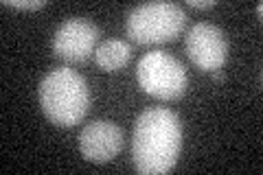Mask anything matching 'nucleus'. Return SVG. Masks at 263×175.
Returning a JSON list of instances; mask_svg holds the SVG:
<instances>
[{"label":"nucleus","instance_id":"9d476101","mask_svg":"<svg viewBox=\"0 0 263 175\" xmlns=\"http://www.w3.org/2000/svg\"><path fill=\"white\" fill-rule=\"evenodd\" d=\"M186 5L193 9H211V7H215V0H189Z\"/></svg>","mask_w":263,"mask_h":175},{"label":"nucleus","instance_id":"20e7f679","mask_svg":"<svg viewBox=\"0 0 263 175\" xmlns=\"http://www.w3.org/2000/svg\"><path fill=\"white\" fill-rule=\"evenodd\" d=\"M136 79L143 92L160 101H176L189 86L184 66L164 51H149L143 55L136 66Z\"/></svg>","mask_w":263,"mask_h":175},{"label":"nucleus","instance_id":"f257e3e1","mask_svg":"<svg viewBox=\"0 0 263 175\" xmlns=\"http://www.w3.org/2000/svg\"><path fill=\"white\" fill-rule=\"evenodd\" d=\"M182 149V125L167 107H152L136 119L132 138V160L138 173H169Z\"/></svg>","mask_w":263,"mask_h":175},{"label":"nucleus","instance_id":"6e6552de","mask_svg":"<svg viewBox=\"0 0 263 175\" xmlns=\"http://www.w3.org/2000/svg\"><path fill=\"white\" fill-rule=\"evenodd\" d=\"M129 60H132V46L123 40H108L103 44H99L95 51V62L105 72L121 70L123 66L129 64Z\"/></svg>","mask_w":263,"mask_h":175},{"label":"nucleus","instance_id":"7ed1b4c3","mask_svg":"<svg viewBox=\"0 0 263 175\" xmlns=\"http://www.w3.org/2000/svg\"><path fill=\"white\" fill-rule=\"evenodd\" d=\"M186 11L178 3H143L127 13V35L136 44H164L184 31Z\"/></svg>","mask_w":263,"mask_h":175},{"label":"nucleus","instance_id":"9b49d317","mask_svg":"<svg viewBox=\"0 0 263 175\" xmlns=\"http://www.w3.org/2000/svg\"><path fill=\"white\" fill-rule=\"evenodd\" d=\"M213 79H215V81H221V79H224V74H221V70H213Z\"/></svg>","mask_w":263,"mask_h":175},{"label":"nucleus","instance_id":"423d86ee","mask_svg":"<svg viewBox=\"0 0 263 175\" xmlns=\"http://www.w3.org/2000/svg\"><path fill=\"white\" fill-rule=\"evenodd\" d=\"M184 48L189 60L200 70H221L228 60V42L224 31L211 22H197L186 33Z\"/></svg>","mask_w":263,"mask_h":175},{"label":"nucleus","instance_id":"39448f33","mask_svg":"<svg viewBox=\"0 0 263 175\" xmlns=\"http://www.w3.org/2000/svg\"><path fill=\"white\" fill-rule=\"evenodd\" d=\"M101 31L86 18H70L57 27L53 35V51L68 64H84L97 51Z\"/></svg>","mask_w":263,"mask_h":175},{"label":"nucleus","instance_id":"f03ea898","mask_svg":"<svg viewBox=\"0 0 263 175\" xmlns=\"http://www.w3.org/2000/svg\"><path fill=\"white\" fill-rule=\"evenodd\" d=\"M40 107L57 127H72L84 121L90 107V90L86 79L72 68H55L40 83Z\"/></svg>","mask_w":263,"mask_h":175},{"label":"nucleus","instance_id":"0eeeda50","mask_svg":"<svg viewBox=\"0 0 263 175\" xmlns=\"http://www.w3.org/2000/svg\"><path fill=\"white\" fill-rule=\"evenodd\" d=\"M123 149V131L110 121L88 123L79 134V151L88 162L105 164L114 160Z\"/></svg>","mask_w":263,"mask_h":175},{"label":"nucleus","instance_id":"f8f14e48","mask_svg":"<svg viewBox=\"0 0 263 175\" xmlns=\"http://www.w3.org/2000/svg\"><path fill=\"white\" fill-rule=\"evenodd\" d=\"M261 15H263V5L259 3V5H257V18H259V20H261Z\"/></svg>","mask_w":263,"mask_h":175},{"label":"nucleus","instance_id":"1a4fd4ad","mask_svg":"<svg viewBox=\"0 0 263 175\" xmlns=\"http://www.w3.org/2000/svg\"><path fill=\"white\" fill-rule=\"evenodd\" d=\"M5 7H15V9H42L46 7V0H3Z\"/></svg>","mask_w":263,"mask_h":175}]
</instances>
